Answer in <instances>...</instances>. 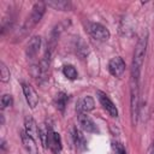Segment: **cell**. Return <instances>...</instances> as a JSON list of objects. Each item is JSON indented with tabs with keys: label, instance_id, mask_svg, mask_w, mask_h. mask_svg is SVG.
Masks as SVG:
<instances>
[{
	"label": "cell",
	"instance_id": "20",
	"mask_svg": "<svg viewBox=\"0 0 154 154\" xmlns=\"http://www.w3.org/2000/svg\"><path fill=\"white\" fill-rule=\"evenodd\" d=\"M0 102H1V108L5 109V108L12 106V103H13V97H12V95H10V94H4V95L1 96V101H0Z\"/></svg>",
	"mask_w": 154,
	"mask_h": 154
},
{
	"label": "cell",
	"instance_id": "19",
	"mask_svg": "<svg viewBox=\"0 0 154 154\" xmlns=\"http://www.w3.org/2000/svg\"><path fill=\"white\" fill-rule=\"evenodd\" d=\"M10 76H11V73H10L8 67L5 65V63L1 61L0 63V79H1V82L7 83L10 81Z\"/></svg>",
	"mask_w": 154,
	"mask_h": 154
},
{
	"label": "cell",
	"instance_id": "17",
	"mask_svg": "<svg viewBox=\"0 0 154 154\" xmlns=\"http://www.w3.org/2000/svg\"><path fill=\"white\" fill-rule=\"evenodd\" d=\"M63 75L71 81H73L78 77V72L73 65H64L63 66Z\"/></svg>",
	"mask_w": 154,
	"mask_h": 154
},
{
	"label": "cell",
	"instance_id": "11",
	"mask_svg": "<svg viewBox=\"0 0 154 154\" xmlns=\"http://www.w3.org/2000/svg\"><path fill=\"white\" fill-rule=\"evenodd\" d=\"M41 37L40 36H32L25 48V54L29 59H32L34 57H36V54L38 53L40 48H41Z\"/></svg>",
	"mask_w": 154,
	"mask_h": 154
},
{
	"label": "cell",
	"instance_id": "6",
	"mask_svg": "<svg viewBox=\"0 0 154 154\" xmlns=\"http://www.w3.org/2000/svg\"><path fill=\"white\" fill-rule=\"evenodd\" d=\"M125 61L122 57H114L108 61V71L114 77H122L125 72Z\"/></svg>",
	"mask_w": 154,
	"mask_h": 154
},
{
	"label": "cell",
	"instance_id": "5",
	"mask_svg": "<svg viewBox=\"0 0 154 154\" xmlns=\"http://www.w3.org/2000/svg\"><path fill=\"white\" fill-rule=\"evenodd\" d=\"M96 96H97V100L100 102V105L102 106V108L113 118H117L118 117V109L114 105V102L109 99V96L103 93L102 90H97L96 91Z\"/></svg>",
	"mask_w": 154,
	"mask_h": 154
},
{
	"label": "cell",
	"instance_id": "4",
	"mask_svg": "<svg viewBox=\"0 0 154 154\" xmlns=\"http://www.w3.org/2000/svg\"><path fill=\"white\" fill-rule=\"evenodd\" d=\"M88 31L93 38H95L100 42H105V41L109 40V37H111L109 30L101 23H89Z\"/></svg>",
	"mask_w": 154,
	"mask_h": 154
},
{
	"label": "cell",
	"instance_id": "22",
	"mask_svg": "<svg viewBox=\"0 0 154 154\" xmlns=\"http://www.w3.org/2000/svg\"><path fill=\"white\" fill-rule=\"evenodd\" d=\"M147 154H154V142H152V144L149 146V148H148V152H147Z\"/></svg>",
	"mask_w": 154,
	"mask_h": 154
},
{
	"label": "cell",
	"instance_id": "3",
	"mask_svg": "<svg viewBox=\"0 0 154 154\" xmlns=\"http://www.w3.org/2000/svg\"><path fill=\"white\" fill-rule=\"evenodd\" d=\"M130 114L132 124H136L140 116V83L136 79L130 82Z\"/></svg>",
	"mask_w": 154,
	"mask_h": 154
},
{
	"label": "cell",
	"instance_id": "7",
	"mask_svg": "<svg viewBox=\"0 0 154 154\" xmlns=\"http://www.w3.org/2000/svg\"><path fill=\"white\" fill-rule=\"evenodd\" d=\"M47 130H48V141H47L48 147L55 154L60 153V150H61V138H60V135L57 131H54L51 125H47Z\"/></svg>",
	"mask_w": 154,
	"mask_h": 154
},
{
	"label": "cell",
	"instance_id": "1",
	"mask_svg": "<svg viewBox=\"0 0 154 154\" xmlns=\"http://www.w3.org/2000/svg\"><path fill=\"white\" fill-rule=\"evenodd\" d=\"M147 46H148V32H144L137 41L132 55V63H131V79L140 81L142 66L144 63L146 58V52H147Z\"/></svg>",
	"mask_w": 154,
	"mask_h": 154
},
{
	"label": "cell",
	"instance_id": "23",
	"mask_svg": "<svg viewBox=\"0 0 154 154\" xmlns=\"http://www.w3.org/2000/svg\"><path fill=\"white\" fill-rule=\"evenodd\" d=\"M153 112H154V109H153Z\"/></svg>",
	"mask_w": 154,
	"mask_h": 154
},
{
	"label": "cell",
	"instance_id": "2",
	"mask_svg": "<svg viewBox=\"0 0 154 154\" xmlns=\"http://www.w3.org/2000/svg\"><path fill=\"white\" fill-rule=\"evenodd\" d=\"M46 7H47V5L43 1H38L32 6L30 14L28 16V18L25 19L23 26L20 28L22 35H26L29 31H31L38 24V22L42 19V17H43V14L46 12Z\"/></svg>",
	"mask_w": 154,
	"mask_h": 154
},
{
	"label": "cell",
	"instance_id": "12",
	"mask_svg": "<svg viewBox=\"0 0 154 154\" xmlns=\"http://www.w3.org/2000/svg\"><path fill=\"white\" fill-rule=\"evenodd\" d=\"M94 108H95V100L89 95L82 97L77 102V107H76L78 113H87V112L93 111Z\"/></svg>",
	"mask_w": 154,
	"mask_h": 154
},
{
	"label": "cell",
	"instance_id": "9",
	"mask_svg": "<svg viewBox=\"0 0 154 154\" xmlns=\"http://www.w3.org/2000/svg\"><path fill=\"white\" fill-rule=\"evenodd\" d=\"M24 131L29 136H31L32 138L40 140V131H41V129L38 128V125L35 122V119L32 117H30V116H28L24 119Z\"/></svg>",
	"mask_w": 154,
	"mask_h": 154
},
{
	"label": "cell",
	"instance_id": "15",
	"mask_svg": "<svg viewBox=\"0 0 154 154\" xmlns=\"http://www.w3.org/2000/svg\"><path fill=\"white\" fill-rule=\"evenodd\" d=\"M72 138H73V143L76 144L77 148H79V149H84V148H85V144H87L85 137H84V135H83L78 129H76V128L72 130Z\"/></svg>",
	"mask_w": 154,
	"mask_h": 154
},
{
	"label": "cell",
	"instance_id": "10",
	"mask_svg": "<svg viewBox=\"0 0 154 154\" xmlns=\"http://www.w3.org/2000/svg\"><path fill=\"white\" fill-rule=\"evenodd\" d=\"M78 123L82 128V130L87 132H99V129L95 124V122L85 113H78Z\"/></svg>",
	"mask_w": 154,
	"mask_h": 154
},
{
	"label": "cell",
	"instance_id": "18",
	"mask_svg": "<svg viewBox=\"0 0 154 154\" xmlns=\"http://www.w3.org/2000/svg\"><path fill=\"white\" fill-rule=\"evenodd\" d=\"M76 53L81 58H84L88 54V45L84 41H82L81 37H77V41H76Z\"/></svg>",
	"mask_w": 154,
	"mask_h": 154
},
{
	"label": "cell",
	"instance_id": "16",
	"mask_svg": "<svg viewBox=\"0 0 154 154\" xmlns=\"http://www.w3.org/2000/svg\"><path fill=\"white\" fill-rule=\"evenodd\" d=\"M67 101H69V97L65 93L60 91L55 95V99H54V103H55V107L60 111V112H64L65 108H66V105H67Z\"/></svg>",
	"mask_w": 154,
	"mask_h": 154
},
{
	"label": "cell",
	"instance_id": "21",
	"mask_svg": "<svg viewBox=\"0 0 154 154\" xmlns=\"http://www.w3.org/2000/svg\"><path fill=\"white\" fill-rule=\"evenodd\" d=\"M112 148H113L114 154H128V152H126L124 144L120 143V142H113Z\"/></svg>",
	"mask_w": 154,
	"mask_h": 154
},
{
	"label": "cell",
	"instance_id": "8",
	"mask_svg": "<svg viewBox=\"0 0 154 154\" xmlns=\"http://www.w3.org/2000/svg\"><path fill=\"white\" fill-rule=\"evenodd\" d=\"M22 88H23V93H24V96H25L28 105L31 108H35L38 103V95H37L36 90L34 89V87L31 84L25 83V82L22 83Z\"/></svg>",
	"mask_w": 154,
	"mask_h": 154
},
{
	"label": "cell",
	"instance_id": "14",
	"mask_svg": "<svg viewBox=\"0 0 154 154\" xmlns=\"http://www.w3.org/2000/svg\"><path fill=\"white\" fill-rule=\"evenodd\" d=\"M46 5L48 7H53L54 10L59 11H70L72 5L67 0H53V1H46Z\"/></svg>",
	"mask_w": 154,
	"mask_h": 154
},
{
	"label": "cell",
	"instance_id": "13",
	"mask_svg": "<svg viewBox=\"0 0 154 154\" xmlns=\"http://www.w3.org/2000/svg\"><path fill=\"white\" fill-rule=\"evenodd\" d=\"M20 138H22V143H23L24 148L26 149V152L29 154H37V144H36L35 138L29 136L25 131L20 132Z\"/></svg>",
	"mask_w": 154,
	"mask_h": 154
}]
</instances>
